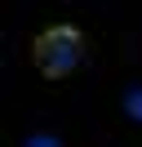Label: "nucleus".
<instances>
[{
  "label": "nucleus",
  "mask_w": 142,
  "mask_h": 147,
  "mask_svg": "<svg viewBox=\"0 0 142 147\" xmlns=\"http://www.w3.org/2000/svg\"><path fill=\"white\" fill-rule=\"evenodd\" d=\"M89 58V36L76 22H49L31 36V67L44 80H67Z\"/></svg>",
  "instance_id": "nucleus-1"
}]
</instances>
